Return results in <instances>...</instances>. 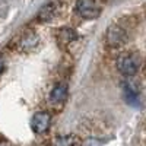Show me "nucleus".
<instances>
[{"label":"nucleus","mask_w":146,"mask_h":146,"mask_svg":"<svg viewBox=\"0 0 146 146\" xmlns=\"http://www.w3.org/2000/svg\"><path fill=\"white\" fill-rule=\"evenodd\" d=\"M58 44L60 45H67L69 42H72V41H75L76 38H78V34L73 31V29H70V28H64V29H62L58 32Z\"/></svg>","instance_id":"7"},{"label":"nucleus","mask_w":146,"mask_h":146,"mask_svg":"<svg viewBox=\"0 0 146 146\" xmlns=\"http://www.w3.org/2000/svg\"><path fill=\"white\" fill-rule=\"evenodd\" d=\"M75 136H58L54 140V146H75Z\"/></svg>","instance_id":"9"},{"label":"nucleus","mask_w":146,"mask_h":146,"mask_svg":"<svg viewBox=\"0 0 146 146\" xmlns=\"http://www.w3.org/2000/svg\"><path fill=\"white\" fill-rule=\"evenodd\" d=\"M50 121H51V117L48 113L45 111H40V113H36L34 114L32 120H31V127L35 133H44L48 130V127H50Z\"/></svg>","instance_id":"4"},{"label":"nucleus","mask_w":146,"mask_h":146,"mask_svg":"<svg viewBox=\"0 0 146 146\" xmlns=\"http://www.w3.org/2000/svg\"><path fill=\"white\" fill-rule=\"evenodd\" d=\"M100 145V142L98 140H94V139H89V140H86L83 143V146H98Z\"/></svg>","instance_id":"10"},{"label":"nucleus","mask_w":146,"mask_h":146,"mask_svg":"<svg viewBox=\"0 0 146 146\" xmlns=\"http://www.w3.org/2000/svg\"><path fill=\"white\" fill-rule=\"evenodd\" d=\"M140 67V60L135 54H123L117 60V69L124 76H135Z\"/></svg>","instance_id":"1"},{"label":"nucleus","mask_w":146,"mask_h":146,"mask_svg":"<svg viewBox=\"0 0 146 146\" xmlns=\"http://www.w3.org/2000/svg\"><path fill=\"white\" fill-rule=\"evenodd\" d=\"M76 9L85 19H94L100 15V9L96 7L95 0H78Z\"/></svg>","instance_id":"3"},{"label":"nucleus","mask_w":146,"mask_h":146,"mask_svg":"<svg viewBox=\"0 0 146 146\" xmlns=\"http://www.w3.org/2000/svg\"><path fill=\"white\" fill-rule=\"evenodd\" d=\"M123 92H124V98L130 105H139V86L136 85V82L131 80H124L123 82Z\"/></svg>","instance_id":"5"},{"label":"nucleus","mask_w":146,"mask_h":146,"mask_svg":"<svg viewBox=\"0 0 146 146\" xmlns=\"http://www.w3.org/2000/svg\"><path fill=\"white\" fill-rule=\"evenodd\" d=\"M54 12H56V3H47L45 6H42L38 12V19L45 22V21H50L54 16Z\"/></svg>","instance_id":"8"},{"label":"nucleus","mask_w":146,"mask_h":146,"mask_svg":"<svg viewBox=\"0 0 146 146\" xmlns=\"http://www.w3.org/2000/svg\"><path fill=\"white\" fill-rule=\"evenodd\" d=\"M67 96V85L66 83H58L57 86H54L50 92V96H48V101L53 105H58L62 104Z\"/></svg>","instance_id":"6"},{"label":"nucleus","mask_w":146,"mask_h":146,"mask_svg":"<svg viewBox=\"0 0 146 146\" xmlns=\"http://www.w3.org/2000/svg\"><path fill=\"white\" fill-rule=\"evenodd\" d=\"M129 40V34L118 25H114L111 28H108V32H107V41L111 47H120L126 44Z\"/></svg>","instance_id":"2"}]
</instances>
